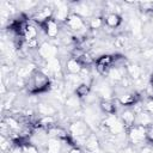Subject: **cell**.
Wrapping results in <instances>:
<instances>
[{
    "mask_svg": "<svg viewBox=\"0 0 153 153\" xmlns=\"http://www.w3.org/2000/svg\"><path fill=\"white\" fill-rule=\"evenodd\" d=\"M152 123H153V116L146 110H143L142 112L137 114L136 117H135V124H139V126H142V127L147 128Z\"/></svg>",
    "mask_w": 153,
    "mask_h": 153,
    "instance_id": "7c38bea8",
    "label": "cell"
},
{
    "mask_svg": "<svg viewBox=\"0 0 153 153\" xmlns=\"http://www.w3.org/2000/svg\"><path fill=\"white\" fill-rule=\"evenodd\" d=\"M96 63L106 66V67H112V55L110 54H103L96 60Z\"/></svg>",
    "mask_w": 153,
    "mask_h": 153,
    "instance_id": "484cf974",
    "label": "cell"
},
{
    "mask_svg": "<svg viewBox=\"0 0 153 153\" xmlns=\"http://www.w3.org/2000/svg\"><path fill=\"white\" fill-rule=\"evenodd\" d=\"M69 134L74 139V141H80L84 143L85 140L92 133H91V129L87 123H85L81 120H76L69 124Z\"/></svg>",
    "mask_w": 153,
    "mask_h": 153,
    "instance_id": "7a4b0ae2",
    "label": "cell"
},
{
    "mask_svg": "<svg viewBox=\"0 0 153 153\" xmlns=\"http://www.w3.org/2000/svg\"><path fill=\"white\" fill-rule=\"evenodd\" d=\"M118 102L122 106H133L135 103L140 102V96L137 92H124L118 97Z\"/></svg>",
    "mask_w": 153,
    "mask_h": 153,
    "instance_id": "ba28073f",
    "label": "cell"
},
{
    "mask_svg": "<svg viewBox=\"0 0 153 153\" xmlns=\"http://www.w3.org/2000/svg\"><path fill=\"white\" fill-rule=\"evenodd\" d=\"M135 117H136V114L131 110V109H126L121 112V116H120V120L122 121V123L124 124L126 129H129L131 126L135 124Z\"/></svg>",
    "mask_w": 153,
    "mask_h": 153,
    "instance_id": "9c48e42d",
    "label": "cell"
},
{
    "mask_svg": "<svg viewBox=\"0 0 153 153\" xmlns=\"http://www.w3.org/2000/svg\"><path fill=\"white\" fill-rule=\"evenodd\" d=\"M90 91H91V85L86 84V82H81L74 91V94L79 98V99H82V98H86L88 94H90Z\"/></svg>",
    "mask_w": 153,
    "mask_h": 153,
    "instance_id": "d6986e66",
    "label": "cell"
},
{
    "mask_svg": "<svg viewBox=\"0 0 153 153\" xmlns=\"http://www.w3.org/2000/svg\"><path fill=\"white\" fill-rule=\"evenodd\" d=\"M25 88L27 90V92L30 94H38V93L47 92L48 90L51 88L50 78L42 69H38L37 68L31 74V76L26 80Z\"/></svg>",
    "mask_w": 153,
    "mask_h": 153,
    "instance_id": "6da1fadb",
    "label": "cell"
},
{
    "mask_svg": "<svg viewBox=\"0 0 153 153\" xmlns=\"http://www.w3.org/2000/svg\"><path fill=\"white\" fill-rule=\"evenodd\" d=\"M126 69H127V75H128L133 81L141 79V75H142V68H141L139 65H136V63L127 65Z\"/></svg>",
    "mask_w": 153,
    "mask_h": 153,
    "instance_id": "4fadbf2b",
    "label": "cell"
},
{
    "mask_svg": "<svg viewBox=\"0 0 153 153\" xmlns=\"http://www.w3.org/2000/svg\"><path fill=\"white\" fill-rule=\"evenodd\" d=\"M37 51H38L39 56L43 60H45V61H48L50 59H54L57 55V48H56V45H53L51 43H48V42L42 43L39 45V48H38Z\"/></svg>",
    "mask_w": 153,
    "mask_h": 153,
    "instance_id": "5b68a950",
    "label": "cell"
},
{
    "mask_svg": "<svg viewBox=\"0 0 153 153\" xmlns=\"http://www.w3.org/2000/svg\"><path fill=\"white\" fill-rule=\"evenodd\" d=\"M42 27V30L45 32V35L50 38H55L57 35H59V24L55 20V18H50L48 19L47 22H44L43 24L39 25Z\"/></svg>",
    "mask_w": 153,
    "mask_h": 153,
    "instance_id": "8992f818",
    "label": "cell"
},
{
    "mask_svg": "<svg viewBox=\"0 0 153 153\" xmlns=\"http://www.w3.org/2000/svg\"><path fill=\"white\" fill-rule=\"evenodd\" d=\"M65 67H66L67 73H71V74H79V73L81 72V69H82V67H81V65L78 62V60H76V59H73V57H71V59L66 62Z\"/></svg>",
    "mask_w": 153,
    "mask_h": 153,
    "instance_id": "2e32d148",
    "label": "cell"
},
{
    "mask_svg": "<svg viewBox=\"0 0 153 153\" xmlns=\"http://www.w3.org/2000/svg\"><path fill=\"white\" fill-rule=\"evenodd\" d=\"M114 45L116 47V48H126L127 47V38L126 37H123V36H118L116 39H115V43H114Z\"/></svg>",
    "mask_w": 153,
    "mask_h": 153,
    "instance_id": "83f0119b",
    "label": "cell"
},
{
    "mask_svg": "<svg viewBox=\"0 0 153 153\" xmlns=\"http://www.w3.org/2000/svg\"><path fill=\"white\" fill-rule=\"evenodd\" d=\"M145 110H146V111H148V112L153 116V99H151V100H148V102L146 103Z\"/></svg>",
    "mask_w": 153,
    "mask_h": 153,
    "instance_id": "1f68e13d",
    "label": "cell"
},
{
    "mask_svg": "<svg viewBox=\"0 0 153 153\" xmlns=\"http://www.w3.org/2000/svg\"><path fill=\"white\" fill-rule=\"evenodd\" d=\"M23 153H39V152H38V148L30 142L23 147Z\"/></svg>",
    "mask_w": 153,
    "mask_h": 153,
    "instance_id": "f1b7e54d",
    "label": "cell"
},
{
    "mask_svg": "<svg viewBox=\"0 0 153 153\" xmlns=\"http://www.w3.org/2000/svg\"><path fill=\"white\" fill-rule=\"evenodd\" d=\"M149 22H151V24L153 25V13H152V16H151V20H149Z\"/></svg>",
    "mask_w": 153,
    "mask_h": 153,
    "instance_id": "d590c367",
    "label": "cell"
},
{
    "mask_svg": "<svg viewBox=\"0 0 153 153\" xmlns=\"http://www.w3.org/2000/svg\"><path fill=\"white\" fill-rule=\"evenodd\" d=\"M139 152H140V153H153V149H152L151 146L145 145V146L140 147V151H139Z\"/></svg>",
    "mask_w": 153,
    "mask_h": 153,
    "instance_id": "d6a6232c",
    "label": "cell"
},
{
    "mask_svg": "<svg viewBox=\"0 0 153 153\" xmlns=\"http://www.w3.org/2000/svg\"><path fill=\"white\" fill-rule=\"evenodd\" d=\"M68 153H82V151H81L79 147H72V148L68 151Z\"/></svg>",
    "mask_w": 153,
    "mask_h": 153,
    "instance_id": "836d02e7",
    "label": "cell"
},
{
    "mask_svg": "<svg viewBox=\"0 0 153 153\" xmlns=\"http://www.w3.org/2000/svg\"><path fill=\"white\" fill-rule=\"evenodd\" d=\"M38 114L42 116H53L56 112V109L50 105V104H45V103H39L37 106Z\"/></svg>",
    "mask_w": 153,
    "mask_h": 153,
    "instance_id": "44dd1931",
    "label": "cell"
},
{
    "mask_svg": "<svg viewBox=\"0 0 153 153\" xmlns=\"http://www.w3.org/2000/svg\"><path fill=\"white\" fill-rule=\"evenodd\" d=\"M68 17H69L68 7L65 6V5H62V4H60L57 6L56 12H55V20L56 22H63V23H66L67 19H68Z\"/></svg>",
    "mask_w": 153,
    "mask_h": 153,
    "instance_id": "e0dca14e",
    "label": "cell"
},
{
    "mask_svg": "<svg viewBox=\"0 0 153 153\" xmlns=\"http://www.w3.org/2000/svg\"><path fill=\"white\" fill-rule=\"evenodd\" d=\"M51 16H53V8L49 7V6H44V7L37 10V11L35 12L32 19H33L38 25H41V24H43L44 22H47L48 19L53 18Z\"/></svg>",
    "mask_w": 153,
    "mask_h": 153,
    "instance_id": "52a82bcc",
    "label": "cell"
},
{
    "mask_svg": "<svg viewBox=\"0 0 153 153\" xmlns=\"http://www.w3.org/2000/svg\"><path fill=\"white\" fill-rule=\"evenodd\" d=\"M99 108L104 114L108 115H116L117 112V106L115 104V102H111L110 99H102L99 102Z\"/></svg>",
    "mask_w": 153,
    "mask_h": 153,
    "instance_id": "5bb4252c",
    "label": "cell"
},
{
    "mask_svg": "<svg viewBox=\"0 0 153 153\" xmlns=\"http://www.w3.org/2000/svg\"><path fill=\"white\" fill-rule=\"evenodd\" d=\"M45 67H47L48 72L51 73V74L61 72V62L57 57H54V59H50V60L45 61Z\"/></svg>",
    "mask_w": 153,
    "mask_h": 153,
    "instance_id": "ac0fdd59",
    "label": "cell"
},
{
    "mask_svg": "<svg viewBox=\"0 0 153 153\" xmlns=\"http://www.w3.org/2000/svg\"><path fill=\"white\" fill-rule=\"evenodd\" d=\"M149 85H151V87H152V91H153V79H151V82H149ZM152 99H153V97H152Z\"/></svg>",
    "mask_w": 153,
    "mask_h": 153,
    "instance_id": "e575fe53",
    "label": "cell"
},
{
    "mask_svg": "<svg viewBox=\"0 0 153 153\" xmlns=\"http://www.w3.org/2000/svg\"><path fill=\"white\" fill-rule=\"evenodd\" d=\"M78 60V62L81 65V67L82 68H85V67H88V66H91L93 62H94V59L91 56V54L87 51V53H84L79 59H76Z\"/></svg>",
    "mask_w": 153,
    "mask_h": 153,
    "instance_id": "cb8c5ba5",
    "label": "cell"
},
{
    "mask_svg": "<svg viewBox=\"0 0 153 153\" xmlns=\"http://www.w3.org/2000/svg\"><path fill=\"white\" fill-rule=\"evenodd\" d=\"M147 141L153 143V123L147 127Z\"/></svg>",
    "mask_w": 153,
    "mask_h": 153,
    "instance_id": "f546056e",
    "label": "cell"
},
{
    "mask_svg": "<svg viewBox=\"0 0 153 153\" xmlns=\"http://www.w3.org/2000/svg\"><path fill=\"white\" fill-rule=\"evenodd\" d=\"M84 146L88 153H97L99 149V140L94 134H91L84 142Z\"/></svg>",
    "mask_w": 153,
    "mask_h": 153,
    "instance_id": "30bf717a",
    "label": "cell"
},
{
    "mask_svg": "<svg viewBox=\"0 0 153 153\" xmlns=\"http://www.w3.org/2000/svg\"><path fill=\"white\" fill-rule=\"evenodd\" d=\"M75 11H76V14L80 16L81 18L82 17H90L92 14V8L86 2H79V4H76Z\"/></svg>",
    "mask_w": 153,
    "mask_h": 153,
    "instance_id": "ffe728a7",
    "label": "cell"
},
{
    "mask_svg": "<svg viewBox=\"0 0 153 153\" xmlns=\"http://www.w3.org/2000/svg\"><path fill=\"white\" fill-rule=\"evenodd\" d=\"M47 153H61L62 152V140L50 137L47 143Z\"/></svg>",
    "mask_w": 153,
    "mask_h": 153,
    "instance_id": "9a60e30c",
    "label": "cell"
},
{
    "mask_svg": "<svg viewBox=\"0 0 153 153\" xmlns=\"http://www.w3.org/2000/svg\"><path fill=\"white\" fill-rule=\"evenodd\" d=\"M121 23H122L121 16H120L118 13H115V12L109 13V14L105 17V19H104V24H105L106 27H109V29H116V27H118V26L121 25Z\"/></svg>",
    "mask_w": 153,
    "mask_h": 153,
    "instance_id": "8fae6325",
    "label": "cell"
},
{
    "mask_svg": "<svg viewBox=\"0 0 153 153\" xmlns=\"http://www.w3.org/2000/svg\"><path fill=\"white\" fill-rule=\"evenodd\" d=\"M37 35H38V31L36 29L35 25L32 24H29L26 30H25V33H24V38H25V42H29V41H32V39H36L37 38Z\"/></svg>",
    "mask_w": 153,
    "mask_h": 153,
    "instance_id": "7402d4cb",
    "label": "cell"
},
{
    "mask_svg": "<svg viewBox=\"0 0 153 153\" xmlns=\"http://www.w3.org/2000/svg\"><path fill=\"white\" fill-rule=\"evenodd\" d=\"M142 55H143V57H146V59H153V48H147V49H145L143 53H142Z\"/></svg>",
    "mask_w": 153,
    "mask_h": 153,
    "instance_id": "4dcf8cb0",
    "label": "cell"
},
{
    "mask_svg": "<svg viewBox=\"0 0 153 153\" xmlns=\"http://www.w3.org/2000/svg\"><path fill=\"white\" fill-rule=\"evenodd\" d=\"M39 124L43 128L49 129V128L56 126V121H55V117L54 116H42L39 118Z\"/></svg>",
    "mask_w": 153,
    "mask_h": 153,
    "instance_id": "d4e9b609",
    "label": "cell"
},
{
    "mask_svg": "<svg viewBox=\"0 0 153 153\" xmlns=\"http://www.w3.org/2000/svg\"><path fill=\"white\" fill-rule=\"evenodd\" d=\"M66 25L72 31H76V32H85V30H86V24H85L84 19L80 16H78L76 13L69 14V17L66 22Z\"/></svg>",
    "mask_w": 153,
    "mask_h": 153,
    "instance_id": "277c9868",
    "label": "cell"
},
{
    "mask_svg": "<svg viewBox=\"0 0 153 153\" xmlns=\"http://www.w3.org/2000/svg\"><path fill=\"white\" fill-rule=\"evenodd\" d=\"M65 103H66V106H67L68 109H71V110H73V111L79 110L80 103H79V98H78L75 94H74V96H68V97L66 98Z\"/></svg>",
    "mask_w": 153,
    "mask_h": 153,
    "instance_id": "603a6c76",
    "label": "cell"
},
{
    "mask_svg": "<svg viewBox=\"0 0 153 153\" xmlns=\"http://www.w3.org/2000/svg\"><path fill=\"white\" fill-rule=\"evenodd\" d=\"M128 139L134 146H145L143 142L147 141V128L139 124L131 126L128 129Z\"/></svg>",
    "mask_w": 153,
    "mask_h": 153,
    "instance_id": "3957f363",
    "label": "cell"
},
{
    "mask_svg": "<svg viewBox=\"0 0 153 153\" xmlns=\"http://www.w3.org/2000/svg\"><path fill=\"white\" fill-rule=\"evenodd\" d=\"M103 24H104L103 18L97 16V17H93V18L90 19L88 26H90V29H92V30H97V29H100V27L103 26Z\"/></svg>",
    "mask_w": 153,
    "mask_h": 153,
    "instance_id": "4316f807",
    "label": "cell"
}]
</instances>
